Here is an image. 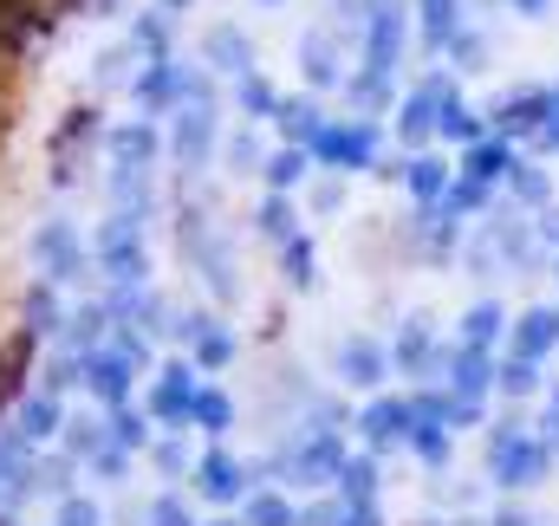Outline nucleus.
I'll return each instance as SVG.
<instances>
[{"instance_id":"nucleus-1","label":"nucleus","mask_w":559,"mask_h":526,"mask_svg":"<svg viewBox=\"0 0 559 526\" xmlns=\"http://www.w3.org/2000/svg\"><path fill=\"white\" fill-rule=\"evenodd\" d=\"M52 429H59V409H52L46 396H33V403L20 409V435H33V442H39V435H52Z\"/></svg>"},{"instance_id":"nucleus-2","label":"nucleus","mask_w":559,"mask_h":526,"mask_svg":"<svg viewBox=\"0 0 559 526\" xmlns=\"http://www.w3.org/2000/svg\"><path fill=\"white\" fill-rule=\"evenodd\" d=\"M39 254H52V273H79V254H72V235L66 228L39 235Z\"/></svg>"},{"instance_id":"nucleus-3","label":"nucleus","mask_w":559,"mask_h":526,"mask_svg":"<svg viewBox=\"0 0 559 526\" xmlns=\"http://www.w3.org/2000/svg\"><path fill=\"white\" fill-rule=\"evenodd\" d=\"M92 391H98V396H124V364H111V358H105V364H92Z\"/></svg>"},{"instance_id":"nucleus-4","label":"nucleus","mask_w":559,"mask_h":526,"mask_svg":"<svg viewBox=\"0 0 559 526\" xmlns=\"http://www.w3.org/2000/svg\"><path fill=\"white\" fill-rule=\"evenodd\" d=\"M209 494H235V468L228 462H209Z\"/></svg>"},{"instance_id":"nucleus-5","label":"nucleus","mask_w":559,"mask_h":526,"mask_svg":"<svg viewBox=\"0 0 559 526\" xmlns=\"http://www.w3.org/2000/svg\"><path fill=\"white\" fill-rule=\"evenodd\" d=\"M156 526H182V514L176 507H156Z\"/></svg>"},{"instance_id":"nucleus-6","label":"nucleus","mask_w":559,"mask_h":526,"mask_svg":"<svg viewBox=\"0 0 559 526\" xmlns=\"http://www.w3.org/2000/svg\"><path fill=\"white\" fill-rule=\"evenodd\" d=\"M163 7H182V0H163Z\"/></svg>"}]
</instances>
